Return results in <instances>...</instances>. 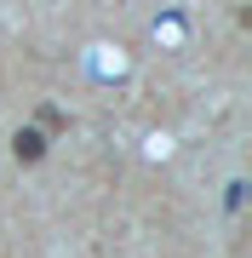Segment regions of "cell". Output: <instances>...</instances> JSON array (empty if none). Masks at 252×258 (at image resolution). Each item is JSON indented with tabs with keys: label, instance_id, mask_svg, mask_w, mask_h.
Segmentation results:
<instances>
[{
	"label": "cell",
	"instance_id": "6da1fadb",
	"mask_svg": "<svg viewBox=\"0 0 252 258\" xmlns=\"http://www.w3.org/2000/svg\"><path fill=\"white\" fill-rule=\"evenodd\" d=\"M12 155H18L23 166H35L40 155H46V138H40L35 126H18V138H12Z\"/></svg>",
	"mask_w": 252,
	"mask_h": 258
},
{
	"label": "cell",
	"instance_id": "7a4b0ae2",
	"mask_svg": "<svg viewBox=\"0 0 252 258\" xmlns=\"http://www.w3.org/2000/svg\"><path fill=\"white\" fill-rule=\"evenodd\" d=\"M63 126H69L63 109H52V103H40V109H35V132H40V138H52V132H63Z\"/></svg>",
	"mask_w": 252,
	"mask_h": 258
}]
</instances>
